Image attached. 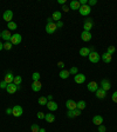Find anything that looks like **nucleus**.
I'll use <instances>...</instances> for the list:
<instances>
[{
    "instance_id": "nucleus-1",
    "label": "nucleus",
    "mask_w": 117,
    "mask_h": 132,
    "mask_svg": "<svg viewBox=\"0 0 117 132\" xmlns=\"http://www.w3.org/2000/svg\"><path fill=\"white\" fill-rule=\"evenodd\" d=\"M88 58H89V61L93 64H97L98 61L101 60V55L98 54L96 51H91V52L89 53V55H88Z\"/></svg>"
},
{
    "instance_id": "nucleus-2",
    "label": "nucleus",
    "mask_w": 117,
    "mask_h": 132,
    "mask_svg": "<svg viewBox=\"0 0 117 132\" xmlns=\"http://www.w3.org/2000/svg\"><path fill=\"white\" fill-rule=\"evenodd\" d=\"M22 113H24V109H22L20 105H14L13 107H12V114L14 116V117H21Z\"/></svg>"
},
{
    "instance_id": "nucleus-3",
    "label": "nucleus",
    "mask_w": 117,
    "mask_h": 132,
    "mask_svg": "<svg viewBox=\"0 0 117 132\" xmlns=\"http://www.w3.org/2000/svg\"><path fill=\"white\" fill-rule=\"evenodd\" d=\"M79 12H80V14H81V15L87 16V15H89V14L91 13V7H90L89 5H83V6H81V7H80Z\"/></svg>"
},
{
    "instance_id": "nucleus-4",
    "label": "nucleus",
    "mask_w": 117,
    "mask_h": 132,
    "mask_svg": "<svg viewBox=\"0 0 117 132\" xmlns=\"http://www.w3.org/2000/svg\"><path fill=\"white\" fill-rule=\"evenodd\" d=\"M21 40H22L21 34H19V33H14V34H12V39H11L12 45H19L20 43H21Z\"/></svg>"
},
{
    "instance_id": "nucleus-5",
    "label": "nucleus",
    "mask_w": 117,
    "mask_h": 132,
    "mask_svg": "<svg viewBox=\"0 0 117 132\" xmlns=\"http://www.w3.org/2000/svg\"><path fill=\"white\" fill-rule=\"evenodd\" d=\"M93 19L91 18H87V19L84 20V22H83V28H84V31H88V32H90V30L93 28Z\"/></svg>"
},
{
    "instance_id": "nucleus-6",
    "label": "nucleus",
    "mask_w": 117,
    "mask_h": 132,
    "mask_svg": "<svg viewBox=\"0 0 117 132\" xmlns=\"http://www.w3.org/2000/svg\"><path fill=\"white\" fill-rule=\"evenodd\" d=\"M57 30L56 27V22H50V24H47L46 25V32L48 34H53L55 31Z\"/></svg>"
},
{
    "instance_id": "nucleus-7",
    "label": "nucleus",
    "mask_w": 117,
    "mask_h": 132,
    "mask_svg": "<svg viewBox=\"0 0 117 132\" xmlns=\"http://www.w3.org/2000/svg\"><path fill=\"white\" fill-rule=\"evenodd\" d=\"M13 15H14L13 12H12L11 10H7V11L4 12L3 18H4V20H5V21L9 22V21H12V19H13Z\"/></svg>"
},
{
    "instance_id": "nucleus-8",
    "label": "nucleus",
    "mask_w": 117,
    "mask_h": 132,
    "mask_svg": "<svg viewBox=\"0 0 117 132\" xmlns=\"http://www.w3.org/2000/svg\"><path fill=\"white\" fill-rule=\"evenodd\" d=\"M66 107H67L68 110H75V109H77V103L74 102L73 99H68V100L66 102Z\"/></svg>"
},
{
    "instance_id": "nucleus-9",
    "label": "nucleus",
    "mask_w": 117,
    "mask_h": 132,
    "mask_svg": "<svg viewBox=\"0 0 117 132\" xmlns=\"http://www.w3.org/2000/svg\"><path fill=\"white\" fill-rule=\"evenodd\" d=\"M74 81L77 84H83L86 81V76L82 73H77L76 76H74Z\"/></svg>"
},
{
    "instance_id": "nucleus-10",
    "label": "nucleus",
    "mask_w": 117,
    "mask_h": 132,
    "mask_svg": "<svg viewBox=\"0 0 117 132\" xmlns=\"http://www.w3.org/2000/svg\"><path fill=\"white\" fill-rule=\"evenodd\" d=\"M1 38H3L6 43H7V41H11L12 34H11V32H9V30H4L3 32H1Z\"/></svg>"
},
{
    "instance_id": "nucleus-11",
    "label": "nucleus",
    "mask_w": 117,
    "mask_h": 132,
    "mask_svg": "<svg viewBox=\"0 0 117 132\" xmlns=\"http://www.w3.org/2000/svg\"><path fill=\"white\" fill-rule=\"evenodd\" d=\"M87 87L90 92H96L98 90V84L96 81H89L87 84Z\"/></svg>"
},
{
    "instance_id": "nucleus-12",
    "label": "nucleus",
    "mask_w": 117,
    "mask_h": 132,
    "mask_svg": "<svg viewBox=\"0 0 117 132\" xmlns=\"http://www.w3.org/2000/svg\"><path fill=\"white\" fill-rule=\"evenodd\" d=\"M81 38L83 41H86V43H88V41L91 40V38H93V36H91V33L88 32V31H83V32L81 33Z\"/></svg>"
},
{
    "instance_id": "nucleus-13",
    "label": "nucleus",
    "mask_w": 117,
    "mask_h": 132,
    "mask_svg": "<svg viewBox=\"0 0 117 132\" xmlns=\"http://www.w3.org/2000/svg\"><path fill=\"white\" fill-rule=\"evenodd\" d=\"M18 90H19V88H18V86H16L15 84H13V82H12V84H8L7 87H6V91H7V92H8L9 94L15 93V92H16Z\"/></svg>"
},
{
    "instance_id": "nucleus-14",
    "label": "nucleus",
    "mask_w": 117,
    "mask_h": 132,
    "mask_svg": "<svg viewBox=\"0 0 117 132\" xmlns=\"http://www.w3.org/2000/svg\"><path fill=\"white\" fill-rule=\"evenodd\" d=\"M101 88L104 91H109L110 88H111V84H110V81L108 79H103L101 81Z\"/></svg>"
},
{
    "instance_id": "nucleus-15",
    "label": "nucleus",
    "mask_w": 117,
    "mask_h": 132,
    "mask_svg": "<svg viewBox=\"0 0 117 132\" xmlns=\"http://www.w3.org/2000/svg\"><path fill=\"white\" fill-rule=\"evenodd\" d=\"M80 7H81V5H80L79 0H73V1H70V4H69V8H70V10H74V11L80 10Z\"/></svg>"
},
{
    "instance_id": "nucleus-16",
    "label": "nucleus",
    "mask_w": 117,
    "mask_h": 132,
    "mask_svg": "<svg viewBox=\"0 0 117 132\" xmlns=\"http://www.w3.org/2000/svg\"><path fill=\"white\" fill-rule=\"evenodd\" d=\"M102 123H103V117L102 116H94L93 117V124H95L96 126H100V125H102Z\"/></svg>"
},
{
    "instance_id": "nucleus-17",
    "label": "nucleus",
    "mask_w": 117,
    "mask_h": 132,
    "mask_svg": "<svg viewBox=\"0 0 117 132\" xmlns=\"http://www.w3.org/2000/svg\"><path fill=\"white\" fill-rule=\"evenodd\" d=\"M101 59L104 61V63H111V60H112V54H109L108 52H105V53H103V54L101 55Z\"/></svg>"
},
{
    "instance_id": "nucleus-18",
    "label": "nucleus",
    "mask_w": 117,
    "mask_h": 132,
    "mask_svg": "<svg viewBox=\"0 0 117 132\" xmlns=\"http://www.w3.org/2000/svg\"><path fill=\"white\" fill-rule=\"evenodd\" d=\"M95 96H96V98H98V99H104L105 98V96H107V91H104V90H102V88H98L97 91L95 92Z\"/></svg>"
},
{
    "instance_id": "nucleus-19",
    "label": "nucleus",
    "mask_w": 117,
    "mask_h": 132,
    "mask_svg": "<svg viewBox=\"0 0 117 132\" xmlns=\"http://www.w3.org/2000/svg\"><path fill=\"white\" fill-rule=\"evenodd\" d=\"M14 77H15V76H13V73H12V72H8V73H6L4 80H5L7 84H12V82H13V80H14Z\"/></svg>"
},
{
    "instance_id": "nucleus-20",
    "label": "nucleus",
    "mask_w": 117,
    "mask_h": 132,
    "mask_svg": "<svg viewBox=\"0 0 117 132\" xmlns=\"http://www.w3.org/2000/svg\"><path fill=\"white\" fill-rule=\"evenodd\" d=\"M61 16H62V13H61L60 11H55V12H53V15H52V19H53V21H60L61 20Z\"/></svg>"
},
{
    "instance_id": "nucleus-21",
    "label": "nucleus",
    "mask_w": 117,
    "mask_h": 132,
    "mask_svg": "<svg viewBox=\"0 0 117 132\" xmlns=\"http://www.w3.org/2000/svg\"><path fill=\"white\" fill-rule=\"evenodd\" d=\"M41 88H42V85H41L40 80H39V81H33V84H32V90L34 91V92H39Z\"/></svg>"
},
{
    "instance_id": "nucleus-22",
    "label": "nucleus",
    "mask_w": 117,
    "mask_h": 132,
    "mask_svg": "<svg viewBox=\"0 0 117 132\" xmlns=\"http://www.w3.org/2000/svg\"><path fill=\"white\" fill-rule=\"evenodd\" d=\"M46 106H47V109H48L49 111H56V110H57V107H59V106H57L56 103L53 102V100H52V102H48V103H47Z\"/></svg>"
},
{
    "instance_id": "nucleus-23",
    "label": "nucleus",
    "mask_w": 117,
    "mask_h": 132,
    "mask_svg": "<svg viewBox=\"0 0 117 132\" xmlns=\"http://www.w3.org/2000/svg\"><path fill=\"white\" fill-rule=\"evenodd\" d=\"M80 55L81 57H88L90 53V48L89 47H82V48H80Z\"/></svg>"
},
{
    "instance_id": "nucleus-24",
    "label": "nucleus",
    "mask_w": 117,
    "mask_h": 132,
    "mask_svg": "<svg viewBox=\"0 0 117 132\" xmlns=\"http://www.w3.org/2000/svg\"><path fill=\"white\" fill-rule=\"evenodd\" d=\"M45 120H46L47 123H54L55 116L53 114V113H46V114H45Z\"/></svg>"
},
{
    "instance_id": "nucleus-25",
    "label": "nucleus",
    "mask_w": 117,
    "mask_h": 132,
    "mask_svg": "<svg viewBox=\"0 0 117 132\" xmlns=\"http://www.w3.org/2000/svg\"><path fill=\"white\" fill-rule=\"evenodd\" d=\"M69 76H70V73H69L68 70H62V71L59 73V77H60L61 79H68Z\"/></svg>"
},
{
    "instance_id": "nucleus-26",
    "label": "nucleus",
    "mask_w": 117,
    "mask_h": 132,
    "mask_svg": "<svg viewBox=\"0 0 117 132\" xmlns=\"http://www.w3.org/2000/svg\"><path fill=\"white\" fill-rule=\"evenodd\" d=\"M7 27L8 30H12V31H15L16 28H18V25H16V22H14L13 20L9 22H7Z\"/></svg>"
},
{
    "instance_id": "nucleus-27",
    "label": "nucleus",
    "mask_w": 117,
    "mask_h": 132,
    "mask_svg": "<svg viewBox=\"0 0 117 132\" xmlns=\"http://www.w3.org/2000/svg\"><path fill=\"white\" fill-rule=\"evenodd\" d=\"M38 103L41 105V106H46L47 103H48V99H47V97H40L38 100Z\"/></svg>"
},
{
    "instance_id": "nucleus-28",
    "label": "nucleus",
    "mask_w": 117,
    "mask_h": 132,
    "mask_svg": "<svg viewBox=\"0 0 117 132\" xmlns=\"http://www.w3.org/2000/svg\"><path fill=\"white\" fill-rule=\"evenodd\" d=\"M86 106H87V103L84 102V100H80V102H77V109L79 110H84Z\"/></svg>"
},
{
    "instance_id": "nucleus-29",
    "label": "nucleus",
    "mask_w": 117,
    "mask_h": 132,
    "mask_svg": "<svg viewBox=\"0 0 117 132\" xmlns=\"http://www.w3.org/2000/svg\"><path fill=\"white\" fill-rule=\"evenodd\" d=\"M21 82H22V78H21V76H15V77H14L13 84H15L16 86H19V85H21Z\"/></svg>"
},
{
    "instance_id": "nucleus-30",
    "label": "nucleus",
    "mask_w": 117,
    "mask_h": 132,
    "mask_svg": "<svg viewBox=\"0 0 117 132\" xmlns=\"http://www.w3.org/2000/svg\"><path fill=\"white\" fill-rule=\"evenodd\" d=\"M30 131L32 132H39L40 131V126H39L38 124H32V125H30Z\"/></svg>"
},
{
    "instance_id": "nucleus-31",
    "label": "nucleus",
    "mask_w": 117,
    "mask_h": 132,
    "mask_svg": "<svg viewBox=\"0 0 117 132\" xmlns=\"http://www.w3.org/2000/svg\"><path fill=\"white\" fill-rule=\"evenodd\" d=\"M40 73L39 72H34V73L32 74V78H33V81H39L40 80Z\"/></svg>"
},
{
    "instance_id": "nucleus-32",
    "label": "nucleus",
    "mask_w": 117,
    "mask_h": 132,
    "mask_svg": "<svg viewBox=\"0 0 117 132\" xmlns=\"http://www.w3.org/2000/svg\"><path fill=\"white\" fill-rule=\"evenodd\" d=\"M12 47H13V45H12L11 41H7V43H5V44H4V48H5L6 51H9V50H12Z\"/></svg>"
},
{
    "instance_id": "nucleus-33",
    "label": "nucleus",
    "mask_w": 117,
    "mask_h": 132,
    "mask_svg": "<svg viewBox=\"0 0 117 132\" xmlns=\"http://www.w3.org/2000/svg\"><path fill=\"white\" fill-rule=\"evenodd\" d=\"M69 73L73 74V76H76L77 73H79V70H77V67H75V66H73L70 70H69Z\"/></svg>"
},
{
    "instance_id": "nucleus-34",
    "label": "nucleus",
    "mask_w": 117,
    "mask_h": 132,
    "mask_svg": "<svg viewBox=\"0 0 117 132\" xmlns=\"http://www.w3.org/2000/svg\"><path fill=\"white\" fill-rule=\"evenodd\" d=\"M115 51H116V47H115V46H109V47H108V50H107V52L109 53V54L115 53Z\"/></svg>"
},
{
    "instance_id": "nucleus-35",
    "label": "nucleus",
    "mask_w": 117,
    "mask_h": 132,
    "mask_svg": "<svg viewBox=\"0 0 117 132\" xmlns=\"http://www.w3.org/2000/svg\"><path fill=\"white\" fill-rule=\"evenodd\" d=\"M67 117H68V118H75L74 110H68V112H67Z\"/></svg>"
},
{
    "instance_id": "nucleus-36",
    "label": "nucleus",
    "mask_w": 117,
    "mask_h": 132,
    "mask_svg": "<svg viewBox=\"0 0 117 132\" xmlns=\"http://www.w3.org/2000/svg\"><path fill=\"white\" fill-rule=\"evenodd\" d=\"M36 117H38V119H45V113L40 111V112L36 113Z\"/></svg>"
},
{
    "instance_id": "nucleus-37",
    "label": "nucleus",
    "mask_w": 117,
    "mask_h": 132,
    "mask_svg": "<svg viewBox=\"0 0 117 132\" xmlns=\"http://www.w3.org/2000/svg\"><path fill=\"white\" fill-rule=\"evenodd\" d=\"M107 131V127L104 126L103 124H102V125H100V126H98V132H105Z\"/></svg>"
},
{
    "instance_id": "nucleus-38",
    "label": "nucleus",
    "mask_w": 117,
    "mask_h": 132,
    "mask_svg": "<svg viewBox=\"0 0 117 132\" xmlns=\"http://www.w3.org/2000/svg\"><path fill=\"white\" fill-rule=\"evenodd\" d=\"M7 85H8V84L5 81V80L0 81V88H6V87H7Z\"/></svg>"
},
{
    "instance_id": "nucleus-39",
    "label": "nucleus",
    "mask_w": 117,
    "mask_h": 132,
    "mask_svg": "<svg viewBox=\"0 0 117 132\" xmlns=\"http://www.w3.org/2000/svg\"><path fill=\"white\" fill-rule=\"evenodd\" d=\"M111 99H112V102L117 103V91H116V92H114V93H112V96H111Z\"/></svg>"
},
{
    "instance_id": "nucleus-40",
    "label": "nucleus",
    "mask_w": 117,
    "mask_h": 132,
    "mask_svg": "<svg viewBox=\"0 0 117 132\" xmlns=\"http://www.w3.org/2000/svg\"><path fill=\"white\" fill-rule=\"evenodd\" d=\"M74 113H75V117H79V116H81V110H79V109H75L74 110Z\"/></svg>"
},
{
    "instance_id": "nucleus-41",
    "label": "nucleus",
    "mask_w": 117,
    "mask_h": 132,
    "mask_svg": "<svg viewBox=\"0 0 117 132\" xmlns=\"http://www.w3.org/2000/svg\"><path fill=\"white\" fill-rule=\"evenodd\" d=\"M97 4V0H89L88 1V5L89 6H94V5H96Z\"/></svg>"
},
{
    "instance_id": "nucleus-42",
    "label": "nucleus",
    "mask_w": 117,
    "mask_h": 132,
    "mask_svg": "<svg viewBox=\"0 0 117 132\" xmlns=\"http://www.w3.org/2000/svg\"><path fill=\"white\" fill-rule=\"evenodd\" d=\"M56 27H57V28L63 27V22L61 21V20H60V21H57V22H56Z\"/></svg>"
},
{
    "instance_id": "nucleus-43",
    "label": "nucleus",
    "mask_w": 117,
    "mask_h": 132,
    "mask_svg": "<svg viewBox=\"0 0 117 132\" xmlns=\"http://www.w3.org/2000/svg\"><path fill=\"white\" fill-rule=\"evenodd\" d=\"M57 66H59L60 69H63V67H65V63H63V61H59V63H57Z\"/></svg>"
},
{
    "instance_id": "nucleus-44",
    "label": "nucleus",
    "mask_w": 117,
    "mask_h": 132,
    "mask_svg": "<svg viewBox=\"0 0 117 132\" xmlns=\"http://www.w3.org/2000/svg\"><path fill=\"white\" fill-rule=\"evenodd\" d=\"M62 11H63V12H68V11H69V7H68L67 5H63V6H62Z\"/></svg>"
},
{
    "instance_id": "nucleus-45",
    "label": "nucleus",
    "mask_w": 117,
    "mask_h": 132,
    "mask_svg": "<svg viewBox=\"0 0 117 132\" xmlns=\"http://www.w3.org/2000/svg\"><path fill=\"white\" fill-rule=\"evenodd\" d=\"M57 3L63 6V5H66V0H57Z\"/></svg>"
},
{
    "instance_id": "nucleus-46",
    "label": "nucleus",
    "mask_w": 117,
    "mask_h": 132,
    "mask_svg": "<svg viewBox=\"0 0 117 132\" xmlns=\"http://www.w3.org/2000/svg\"><path fill=\"white\" fill-rule=\"evenodd\" d=\"M6 113H7V114H12V109L11 107H8L7 110H6Z\"/></svg>"
},
{
    "instance_id": "nucleus-47",
    "label": "nucleus",
    "mask_w": 117,
    "mask_h": 132,
    "mask_svg": "<svg viewBox=\"0 0 117 132\" xmlns=\"http://www.w3.org/2000/svg\"><path fill=\"white\" fill-rule=\"evenodd\" d=\"M47 99H48V102H52V100H53V96H52V94L47 96Z\"/></svg>"
},
{
    "instance_id": "nucleus-48",
    "label": "nucleus",
    "mask_w": 117,
    "mask_h": 132,
    "mask_svg": "<svg viewBox=\"0 0 117 132\" xmlns=\"http://www.w3.org/2000/svg\"><path fill=\"white\" fill-rule=\"evenodd\" d=\"M50 22H54V21H53L52 18H48V19H47V24H50Z\"/></svg>"
},
{
    "instance_id": "nucleus-49",
    "label": "nucleus",
    "mask_w": 117,
    "mask_h": 132,
    "mask_svg": "<svg viewBox=\"0 0 117 132\" xmlns=\"http://www.w3.org/2000/svg\"><path fill=\"white\" fill-rule=\"evenodd\" d=\"M4 48V45H3V43H1V41H0V51H1V50Z\"/></svg>"
},
{
    "instance_id": "nucleus-50",
    "label": "nucleus",
    "mask_w": 117,
    "mask_h": 132,
    "mask_svg": "<svg viewBox=\"0 0 117 132\" xmlns=\"http://www.w3.org/2000/svg\"><path fill=\"white\" fill-rule=\"evenodd\" d=\"M39 132H46V130H45L44 127H41V129H40V131H39Z\"/></svg>"
},
{
    "instance_id": "nucleus-51",
    "label": "nucleus",
    "mask_w": 117,
    "mask_h": 132,
    "mask_svg": "<svg viewBox=\"0 0 117 132\" xmlns=\"http://www.w3.org/2000/svg\"><path fill=\"white\" fill-rule=\"evenodd\" d=\"M0 39H1V31H0Z\"/></svg>"
}]
</instances>
